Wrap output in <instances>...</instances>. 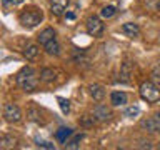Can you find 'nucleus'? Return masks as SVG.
<instances>
[{
    "instance_id": "17",
    "label": "nucleus",
    "mask_w": 160,
    "mask_h": 150,
    "mask_svg": "<svg viewBox=\"0 0 160 150\" xmlns=\"http://www.w3.org/2000/svg\"><path fill=\"white\" fill-rule=\"evenodd\" d=\"M40 78H42L43 82H52L55 78V72L52 68H43L42 72H40Z\"/></svg>"
},
{
    "instance_id": "3",
    "label": "nucleus",
    "mask_w": 160,
    "mask_h": 150,
    "mask_svg": "<svg viewBox=\"0 0 160 150\" xmlns=\"http://www.w3.org/2000/svg\"><path fill=\"white\" fill-rule=\"evenodd\" d=\"M138 93H140V97H142V100H145L147 103L160 102V88H158V85L153 83V82H143L140 85Z\"/></svg>"
},
{
    "instance_id": "27",
    "label": "nucleus",
    "mask_w": 160,
    "mask_h": 150,
    "mask_svg": "<svg viewBox=\"0 0 160 150\" xmlns=\"http://www.w3.org/2000/svg\"><path fill=\"white\" fill-rule=\"evenodd\" d=\"M38 147H42V148H55L53 143H48V142H40Z\"/></svg>"
},
{
    "instance_id": "24",
    "label": "nucleus",
    "mask_w": 160,
    "mask_h": 150,
    "mask_svg": "<svg viewBox=\"0 0 160 150\" xmlns=\"http://www.w3.org/2000/svg\"><path fill=\"white\" fill-rule=\"evenodd\" d=\"M27 115H28V118L30 120H33V122H40V118H38V115H40V112H38V110L37 108H30L28 110V112H27Z\"/></svg>"
},
{
    "instance_id": "26",
    "label": "nucleus",
    "mask_w": 160,
    "mask_h": 150,
    "mask_svg": "<svg viewBox=\"0 0 160 150\" xmlns=\"http://www.w3.org/2000/svg\"><path fill=\"white\" fill-rule=\"evenodd\" d=\"M152 80H153V83H160V65H157L152 70Z\"/></svg>"
},
{
    "instance_id": "12",
    "label": "nucleus",
    "mask_w": 160,
    "mask_h": 150,
    "mask_svg": "<svg viewBox=\"0 0 160 150\" xmlns=\"http://www.w3.org/2000/svg\"><path fill=\"white\" fill-rule=\"evenodd\" d=\"M90 95H92L93 100H97V102H100V100H103L105 97V90L102 85H90Z\"/></svg>"
},
{
    "instance_id": "19",
    "label": "nucleus",
    "mask_w": 160,
    "mask_h": 150,
    "mask_svg": "<svg viewBox=\"0 0 160 150\" xmlns=\"http://www.w3.org/2000/svg\"><path fill=\"white\" fill-rule=\"evenodd\" d=\"M115 13H117V8H115L113 5H107V7H103L102 12H100V15H102L103 18H110V17H113Z\"/></svg>"
},
{
    "instance_id": "8",
    "label": "nucleus",
    "mask_w": 160,
    "mask_h": 150,
    "mask_svg": "<svg viewBox=\"0 0 160 150\" xmlns=\"http://www.w3.org/2000/svg\"><path fill=\"white\" fill-rule=\"evenodd\" d=\"M93 117L100 122H105L112 117V112H110V108H107V105H97L93 110Z\"/></svg>"
},
{
    "instance_id": "7",
    "label": "nucleus",
    "mask_w": 160,
    "mask_h": 150,
    "mask_svg": "<svg viewBox=\"0 0 160 150\" xmlns=\"http://www.w3.org/2000/svg\"><path fill=\"white\" fill-rule=\"evenodd\" d=\"M68 2L70 0H50V10H52V13L57 15V17H62L68 7Z\"/></svg>"
},
{
    "instance_id": "9",
    "label": "nucleus",
    "mask_w": 160,
    "mask_h": 150,
    "mask_svg": "<svg viewBox=\"0 0 160 150\" xmlns=\"http://www.w3.org/2000/svg\"><path fill=\"white\" fill-rule=\"evenodd\" d=\"M120 30H122V33H125L127 37H132V38H133V37H138V35H140V27H138L137 23H133V22L123 23Z\"/></svg>"
},
{
    "instance_id": "5",
    "label": "nucleus",
    "mask_w": 160,
    "mask_h": 150,
    "mask_svg": "<svg viewBox=\"0 0 160 150\" xmlns=\"http://www.w3.org/2000/svg\"><path fill=\"white\" fill-rule=\"evenodd\" d=\"M87 32L92 37H100L103 33V23L97 15H92L87 18Z\"/></svg>"
},
{
    "instance_id": "21",
    "label": "nucleus",
    "mask_w": 160,
    "mask_h": 150,
    "mask_svg": "<svg viewBox=\"0 0 160 150\" xmlns=\"http://www.w3.org/2000/svg\"><path fill=\"white\" fill-rule=\"evenodd\" d=\"M143 5L147 7L148 10H160V0H142Z\"/></svg>"
},
{
    "instance_id": "6",
    "label": "nucleus",
    "mask_w": 160,
    "mask_h": 150,
    "mask_svg": "<svg viewBox=\"0 0 160 150\" xmlns=\"http://www.w3.org/2000/svg\"><path fill=\"white\" fill-rule=\"evenodd\" d=\"M142 127L147 128L148 132H160V110L155 112L152 117H148L147 120H143Z\"/></svg>"
},
{
    "instance_id": "16",
    "label": "nucleus",
    "mask_w": 160,
    "mask_h": 150,
    "mask_svg": "<svg viewBox=\"0 0 160 150\" xmlns=\"http://www.w3.org/2000/svg\"><path fill=\"white\" fill-rule=\"evenodd\" d=\"M120 80L125 83H128L130 82V63L128 62H125L122 65V72H120Z\"/></svg>"
},
{
    "instance_id": "10",
    "label": "nucleus",
    "mask_w": 160,
    "mask_h": 150,
    "mask_svg": "<svg viewBox=\"0 0 160 150\" xmlns=\"http://www.w3.org/2000/svg\"><path fill=\"white\" fill-rule=\"evenodd\" d=\"M127 93L125 92H112V95H110V102H112V105H115V107H120V105H125L127 103Z\"/></svg>"
},
{
    "instance_id": "18",
    "label": "nucleus",
    "mask_w": 160,
    "mask_h": 150,
    "mask_svg": "<svg viewBox=\"0 0 160 150\" xmlns=\"http://www.w3.org/2000/svg\"><path fill=\"white\" fill-rule=\"evenodd\" d=\"M15 142H17V138H13V137H2L0 138V147L12 148V147H15Z\"/></svg>"
},
{
    "instance_id": "28",
    "label": "nucleus",
    "mask_w": 160,
    "mask_h": 150,
    "mask_svg": "<svg viewBox=\"0 0 160 150\" xmlns=\"http://www.w3.org/2000/svg\"><path fill=\"white\" fill-rule=\"evenodd\" d=\"M67 18H68V20H73V18H75V13L68 12V13H67Z\"/></svg>"
},
{
    "instance_id": "1",
    "label": "nucleus",
    "mask_w": 160,
    "mask_h": 150,
    "mask_svg": "<svg viewBox=\"0 0 160 150\" xmlns=\"http://www.w3.org/2000/svg\"><path fill=\"white\" fill-rule=\"evenodd\" d=\"M17 85L25 92H33L38 87V75L32 67H23L17 73Z\"/></svg>"
},
{
    "instance_id": "20",
    "label": "nucleus",
    "mask_w": 160,
    "mask_h": 150,
    "mask_svg": "<svg viewBox=\"0 0 160 150\" xmlns=\"http://www.w3.org/2000/svg\"><path fill=\"white\" fill-rule=\"evenodd\" d=\"M20 3H23V0H2V7L5 10H10L13 7H18Z\"/></svg>"
},
{
    "instance_id": "25",
    "label": "nucleus",
    "mask_w": 160,
    "mask_h": 150,
    "mask_svg": "<svg viewBox=\"0 0 160 150\" xmlns=\"http://www.w3.org/2000/svg\"><path fill=\"white\" fill-rule=\"evenodd\" d=\"M140 113V108L138 107H128L125 110V117H137Z\"/></svg>"
},
{
    "instance_id": "23",
    "label": "nucleus",
    "mask_w": 160,
    "mask_h": 150,
    "mask_svg": "<svg viewBox=\"0 0 160 150\" xmlns=\"http://www.w3.org/2000/svg\"><path fill=\"white\" fill-rule=\"evenodd\" d=\"M57 100H58V105H60V108H62V112L67 115L70 112V102L67 98H63V97H58Z\"/></svg>"
},
{
    "instance_id": "22",
    "label": "nucleus",
    "mask_w": 160,
    "mask_h": 150,
    "mask_svg": "<svg viewBox=\"0 0 160 150\" xmlns=\"http://www.w3.org/2000/svg\"><path fill=\"white\" fill-rule=\"evenodd\" d=\"M83 138V133H80V135H75V137L70 140V142H65V147L67 148H77L78 147V142Z\"/></svg>"
},
{
    "instance_id": "11",
    "label": "nucleus",
    "mask_w": 160,
    "mask_h": 150,
    "mask_svg": "<svg viewBox=\"0 0 160 150\" xmlns=\"http://www.w3.org/2000/svg\"><path fill=\"white\" fill-rule=\"evenodd\" d=\"M38 52H40L38 45L27 43V47H25V50H23V55H25V58H27V60H35L38 57Z\"/></svg>"
},
{
    "instance_id": "13",
    "label": "nucleus",
    "mask_w": 160,
    "mask_h": 150,
    "mask_svg": "<svg viewBox=\"0 0 160 150\" xmlns=\"http://www.w3.org/2000/svg\"><path fill=\"white\" fill-rule=\"evenodd\" d=\"M70 135H73V130H72V128H67V127H62V128L57 130V133H55V138H57L60 143H65Z\"/></svg>"
},
{
    "instance_id": "14",
    "label": "nucleus",
    "mask_w": 160,
    "mask_h": 150,
    "mask_svg": "<svg viewBox=\"0 0 160 150\" xmlns=\"http://www.w3.org/2000/svg\"><path fill=\"white\" fill-rule=\"evenodd\" d=\"M52 38H55V32H53V28H45L40 32L38 35V43L40 45H45L47 42H50Z\"/></svg>"
},
{
    "instance_id": "15",
    "label": "nucleus",
    "mask_w": 160,
    "mask_h": 150,
    "mask_svg": "<svg viewBox=\"0 0 160 150\" xmlns=\"http://www.w3.org/2000/svg\"><path fill=\"white\" fill-rule=\"evenodd\" d=\"M43 47H45V52L50 53V55H58L60 53V45H58V42L55 38H52L50 42H47Z\"/></svg>"
},
{
    "instance_id": "2",
    "label": "nucleus",
    "mask_w": 160,
    "mask_h": 150,
    "mask_svg": "<svg viewBox=\"0 0 160 150\" xmlns=\"http://www.w3.org/2000/svg\"><path fill=\"white\" fill-rule=\"evenodd\" d=\"M42 18H43V13H42V10L37 8V7L25 8L18 17L20 23H22L25 28H35L40 22H42Z\"/></svg>"
},
{
    "instance_id": "29",
    "label": "nucleus",
    "mask_w": 160,
    "mask_h": 150,
    "mask_svg": "<svg viewBox=\"0 0 160 150\" xmlns=\"http://www.w3.org/2000/svg\"><path fill=\"white\" fill-rule=\"evenodd\" d=\"M158 148H160V145H158Z\"/></svg>"
},
{
    "instance_id": "4",
    "label": "nucleus",
    "mask_w": 160,
    "mask_h": 150,
    "mask_svg": "<svg viewBox=\"0 0 160 150\" xmlns=\"http://www.w3.org/2000/svg\"><path fill=\"white\" fill-rule=\"evenodd\" d=\"M3 117L8 123H18L22 120V110L15 103H5L3 107Z\"/></svg>"
}]
</instances>
